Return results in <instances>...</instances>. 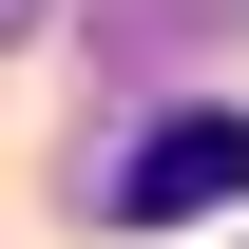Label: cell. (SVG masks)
I'll return each mask as SVG.
<instances>
[{
	"instance_id": "1",
	"label": "cell",
	"mask_w": 249,
	"mask_h": 249,
	"mask_svg": "<svg viewBox=\"0 0 249 249\" xmlns=\"http://www.w3.org/2000/svg\"><path fill=\"white\" fill-rule=\"evenodd\" d=\"M230 192H249V115H154L115 173H96V211L154 230V211H230Z\"/></svg>"
},
{
	"instance_id": "2",
	"label": "cell",
	"mask_w": 249,
	"mask_h": 249,
	"mask_svg": "<svg viewBox=\"0 0 249 249\" xmlns=\"http://www.w3.org/2000/svg\"><path fill=\"white\" fill-rule=\"evenodd\" d=\"M19 19H38V0H0V38H19Z\"/></svg>"
}]
</instances>
